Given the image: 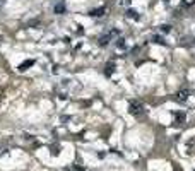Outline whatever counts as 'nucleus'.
Masks as SVG:
<instances>
[{
    "instance_id": "nucleus-1",
    "label": "nucleus",
    "mask_w": 195,
    "mask_h": 171,
    "mask_svg": "<svg viewBox=\"0 0 195 171\" xmlns=\"http://www.w3.org/2000/svg\"><path fill=\"white\" fill-rule=\"evenodd\" d=\"M128 113L134 115V116H140L144 113V106L139 103V101H130L128 103Z\"/></svg>"
},
{
    "instance_id": "nucleus-2",
    "label": "nucleus",
    "mask_w": 195,
    "mask_h": 171,
    "mask_svg": "<svg viewBox=\"0 0 195 171\" xmlns=\"http://www.w3.org/2000/svg\"><path fill=\"white\" fill-rule=\"evenodd\" d=\"M118 34H120V31H118V29H111L108 34H103V36L99 38V41H98V43H99V46H106L108 43L111 41V38H115V36H118Z\"/></svg>"
},
{
    "instance_id": "nucleus-3",
    "label": "nucleus",
    "mask_w": 195,
    "mask_h": 171,
    "mask_svg": "<svg viewBox=\"0 0 195 171\" xmlns=\"http://www.w3.org/2000/svg\"><path fill=\"white\" fill-rule=\"evenodd\" d=\"M188 96H190V91L181 89V91L176 92V101H178V103H186V101H188Z\"/></svg>"
},
{
    "instance_id": "nucleus-4",
    "label": "nucleus",
    "mask_w": 195,
    "mask_h": 171,
    "mask_svg": "<svg viewBox=\"0 0 195 171\" xmlns=\"http://www.w3.org/2000/svg\"><path fill=\"white\" fill-rule=\"evenodd\" d=\"M34 65V60H26V62H22L19 67H17V70L19 72H24V70H28L29 67H33Z\"/></svg>"
},
{
    "instance_id": "nucleus-5",
    "label": "nucleus",
    "mask_w": 195,
    "mask_h": 171,
    "mask_svg": "<svg viewBox=\"0 0 195 171\" xmlns=\"http://www.w3.org/2000/svg\"><path fill=\"white\" fill-rule=\"evenodd\" d=\"M105 12H106V9H105V7H99V9L91 10L89 14H91L93 17H103V16H105Z\"/></svg>"
},
{
    "instance_id": "nucleus-6",
    "label": "nucleus",
    "mask_w": 195,
    "mask_h": 171,
    "mask_svg": "<svg viewBox=\"0 0 195 171\" xmlns=\"http://www.w3.org/2000/svg\"><path fill=\"white\" fill-rule=\"evenodd\" d=\"M127 17H128V19H134V21H139V19H140L139 12H137V10H134V9H128L127 10Z\"/></svg>"
},
{
    "instance_id": "nucleus-7",
    "label": "nucleus",
    "mask_w": 195,
    "mask_h": 171,
    "mask_svg": "<svg viewBox=\"0 0 195 171\" xmlns=\"http://www.w3.org/2000/svg\"><path fill=\"white\" fill-rule=\"evenodd\" d=\"M113 70H115V63H111V62H110V63L106 65V69H105V74L110 77V75L113 74Z\"/></svg>"
},
{
    "instance_id": "nucleus-8",
    "label": "nucleus",
    "mask_w": 195,
    "mask_h": 171,
    "mask_svg": "<svg viewBox=\"0 0 195 171\" xmlns=\"http://www.w3.org/2000/svg\"><path fill=\"white\" fill-rule=\"evenodd\" d=\"M65 12V5L63 4H57L55 5V14H63Z\"/></svg>"
},
{
    "instance_id": "nucleus-9",
    "label": "nucleus",
    "mask_w": 195,
    "mask_h": 171,
    "mask_svg": "<svg viewBox=\"0 0 195 171\" xmlns=\"http://www.w3.org/2000/svg\"><path fill=\"white\" fill-rule=\"evenodd\" d=\"M125 46H127L125 40H123V38H118L117 40V48H125Z\"/></svg>"
},
{
    "instance_id": "nucleus-10",
    "label": "nucleus",
    "mask_w": 195,
    "mask_h": 171,
    "mask_svg": "<svg viewBox=\"0 0 195 171\" xmlns=\"http://www.w3.org/2000/svg\"><path fill=\"white\" fill-rule=\"evenodd\" d=\"M152 41H154L156 45H166V41L163 40L161 36H154V38H152Z\"/></svg>"
},
{
    "instance_id": "nucleus-11",
    "label": "nucleus",
    "mask_w": 195,
    "mask_h": 171,
    "mask_svg": "<svg viewBox=\"0 0 195 171\" xmlns=\"http://www.w3.org/2000/svg\"><path fill=\"white\" fill-rule=\"evenodd\" d=\"M159 31H161V33H169L171 28H169L168 24H163V26H159Z\"/></svg>"
},
{
    "instance_id": "nucleus-12",
    "label": "nucleus",
    "mask_w": 195,
    "mask_h": 171,
    "mask_svg": "<svg viewBox=\"0 0 195 171\" xmlns=\"http://www.w3.org/2000/svg\"><path fill=\"white\" fill-rule=\"evenodd\" d=\"M181 5H183V7H192V5H194V0H183Z\"/></svg>"
},
{
    "instance_id": "nucleus-13",
    "label": "nucleus",
    "mask_w": 195,
    "mask_h": 171,
    "mask_svg": "<svg viewBox=\"0 0 195 171\" xmlns=\"http://www.w3.org/2000/svg\"><path fill=\"white\" fill-rule=\"evenodd\" d=\"M120 4H123V5H127V4H128V0H122Z\"/></svg>"
}]
</instances>
